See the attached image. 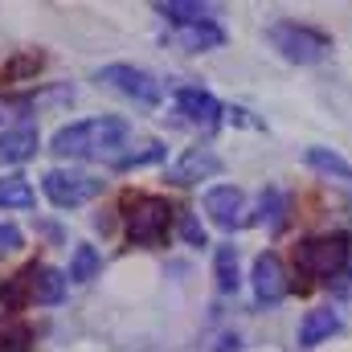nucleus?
I'll return each mask as SVG.
<instances>
[{
  "label": "nucleus",
  "mask_w": 352,
  "mask_h": 352,
  "mask_svg": "<svg viewBox=\"0 0 352 352\" xmlns=\"http://www.w3.org/2000/svg\"><path fill=\"white\" fill-rule=\"evenodd\" d=\"M131 144V123L119 115H90L54 131L50 152L62 160H107L115 164Z\"/></svg>",
  "instance_id": "obj_1"
},
{
  "label": "nucleus",
  "mask_w": 352,
  "mask_h": 352,
  "mask_svg": "<svg viewBox=\"0 0 352 352\" xmlns=\"http://www.w3.org/2000/svg\"><path fill=\"white\" fill-rule=\"evenodd\" d=\"M176 209L168 205V197H156V192H135L127 197L123 205V226H127V242L140 246V250H156L168 242V230H173Z\"/></svg>",
  "instance_id": "obj_2"
},
{
  "label": "nucleus",
  "mask_w": 352,
  "mask_h": 352,
  "mask_svg": "<svg viewBox=\"0 0 352 352\" xmlns=\"http://www.w3.org/2000/svg\"><path fill=\"white\" fill-rule=\"evenodd\" d=\"M349 254H352L349 234H316V238L299 242L295 266H299V274H307L316 283H332L349 270Z\"/></svg>",
  "instance_id": "obj_3"
},
{
  "label": "nucleus",
  "mask_w": 352,
  "mask_h": 352,
  "mask_svg": "<svg viewBox=\"0 0 352 352\" xmlns=\"http://www.w3.org/2000/svg\"><path fill=\"white\" fill-rule=\"evenodd\" d=\"M94 82L107 87V90H115V94H123L127 102H135V107H144V111H152V107L164 102L160 78H156L152 70H144V66H131V62L98 66V70H94Z\"/></svg>",
  "instance_id": "obj_4"
},
{
  "label": "nucleus",
  "mask_w": 352,
  "mask_h": 352,
  "mask_svg": "<svg viewBox=\"0 0 352 352\" xmlns=\"http://www.w3.org/2000/svg\"><path fill=\"white\" fill-rule=\"evenodd\" d=\"M266 37L295 66H316V62H324L332 54V37L320 33V29H311V25H299V21H274L266 29Z\"/></svg>",
  "instance_id": "obj_5"
},
{
  "label": "nucleus",
  "mask_w": 352,
  "mask_h": 352,
  "mask_svg": "<svg viewBox=\"0 0 352 352\" xmlns=\"http://www.w3.org/2000/svg\"><path fill=\"white\" fill-rule=\"evenodd\" d=\"M107 188V180L90 173H78V168H50L41 176V192L54 209H78V205H90L98 192Z\"/></svg>",
  "instance_id": "obj_6"
},
{
  "label": "nucleus",
  "mask_w": 352,
  "mask_h": 352,
  "mask_svg": "<svg viewBox=\"0 0 352 352\" xmlns=\"http://www.w3.org/2000/svg\"><path fill=\"white\" fill-rule=\"evenodd\" d=\"M173 107H176V115H184V123H192L201 131H217L221 119H226V107L201 87H176Z\"/></svg>",
  "instance_id": "obj_7"
},
{
  "label": "nucleus",
  "mask_w": 352,
  "mask_h": 352,
  "mask_svg": "<svg viewBox=\"0 0 352 352\" xmlns=\"http://www.w3.org/2000/svg\"><path fill=\"white\" fill-rule=\"evenodd\" d=\"M205 213H209V221L217 226V230H242L250 217V209H246V192L238 188V184H213L209 192H205Z\"/></svg>",
  "instance_id": "obj_8"
},
{
  "label": "nucleus",
  "mask_w": 352,
  "mask_h": 352,
  "mask_svg": "<svg viewBox=\"0 0 352 352\" xmlns=\"http://www.w3.org/2000/svg\"><path fill=\"white\" fill-rule=\"evenodd\" d=\"M250 287H254V299H258L263 307H274V303H283V299H287L291 278H287V266H283V258H278L274 250H266V254L254 258Z\"/></svg>",
  "instance_id": "obj_9"
},
{
  "label": "nucleus",
  "mask_w": 352,
  "mask_h": 352,
  "mask_svg": "<svg viewBox=\"0 0 352 352\" xmlns=\"http://www.w3.org/2000/svg\"><path fill=\"white\" fill-rule=\"evenodd\" d=\"M217 173H221V156L213 148H184L173 164H168V180L180 184V188L201 184V180H213Z\"/></svg>",
  "instance_id": "obj_10"
},
{
  "label": "nucleus",
  "mask_w": 352,
  "mask_h": 352,
  "mask_svg": "<svg viewBox=\"0 0 352 352\" xmlns=\"http://www.w3.org/2000/svg\"><path fill=\"white\" fill-rule=\"evenodd\" d=\"M66 274L45 263H29V307H58L66 299Z\"/></svg>",
  "instance_id": "obj_11"
},
{
  "label": "nucleus",
  "mask_w": 352,
  "mask_h": 352,
  "mask_svg": "<svg viewBox=\"0 0 352 352\" xmlns=\"http://www.w3.org/2000/svg\"><path fill=\"white\" fill-rule=\"evenodd\" d=\"M41 148V135L33 123H12L0 131V164H25Z\"/></svg>",
  "instance_id": "obj_12"
},
{
  "label": "nucleus",
  "mask_w": 352,
  "mask_h": 352,
  "mask_svg": "<svg viewBox=\"0 0 352 352\" xmlns=\"http://www.w3.org/2000/svg\"><path fill=\"white\" fill-rule=\"evenodd\" d=\"M168 41L188 50V54H205V50H221L226 45V29L217 21H205V25H176L168 29Z\"/></svg>",
  "instance_id": "obj_13"
},
{
  "label": "nucleus",
  "mask_w": 352,
  "mask_h": 352,
  "mask_svg": "<svg viewBox=\"0 0 352 352\" xmlns=\"http://www.w3.org/2000/svg\"><path fill=\"white\" fill-rule=\"evenodd\" d=\"M340 332V316L332 307H311L303 320H299V349H316L324 340H332Z\"/></svg>",
  "instance_id": "obj_14"
},
{
  "label": "nucleus",
  "mask_w": 352,
  "mask_h": 352,
  "mask_svg": "<svg viewBox=\"0 0 352 352\" xmlns=\"http://www.w3.org/2000/svg\"><path fill=\"white\" fill-rule=\"evenodd\" d=\"M258 221H263L270 234H278L283 226H287V213H291V201H287V192L278 188V184H266L263 197H258Z\"/></svg>",
  "instance_id": "obj_15"
},
{
  "label": "nucleus",
  "mask_w": 352,
  "mask_h": 352,
  "mask_svg": "<svg viewBox=\"0 0 352 352\" xmlns=\"http://www.w3.org/2000/svg\"><path fill=\"white\" fill-rule=\"evenodd\" d=\"M37 205V192L29 184V176L8 173L0 176V209H33Z\"/></svg>",
  "instance_id": "obj_16"
},
{
  "label": "nucleus",
  "mask_w": 352,
  "mask_h": 352,
  "mask_svg": "<svg viewBox=\"0 0 352 352\" xmlns=\"http://www.w3.org/2000/svg\"><path fill=\"white\" fill-rule=\"evenodd\" d=\"M156 12L168 21V25H205L213 21V8L209 4H192V0H168V4H156Z\"/></svg>",
  "instance_id": "obj_17"
},
{
  "label": "nucleus",
  "mask_w": 352,
  "mask_h": 352,
  "mask_svg": "<svg viewBox=\"0 0 352 352\" xmlns=\"http://www.w3.org/2000/svg\"><path fill=\"white\" fill-rule=\"evenodd\" d=\"M213 278H217V291H238L242 274H238V246H217L213 250Z\"/></svg>",
  "instance_id": "obj_18"
},
{
  "label": "nucleus",
  "mask_w": 352,
  "mask_h": 352,
  "mask_svg": "<svg viewBox=\"0 0 352 352\" xmlns=\"http://www.w3.org/2000/svg\"><path fill=\"white\" fill-rule=\"evenodd\" d=\"M316 173L332 176V180H344L352 188V164L344 160V156H336V152H328V148H307V156H303Z\"/></svg>",
  "instance_id": "obj_19"
},
{
  "label": "nucleus",
  "mask_w": 352,
  "mask_h": 352,
  "mask_svg": "<svg viewBox=\"0 0 352 352\" xmlns=\"http://www.w3.org/2000/svg\"><path fill=\"white\" fill-rule=\"evenodd\" d=\"M102 270V254L94 250V246H74V254H70V270H66V278L70 283H90L94 274Z\"/></svg>",
  "instance_id": "obj_20"
},
{
  "label": "nucleus",
  "mask_w": 352,
  "mask_h": 352,
  "mask_svg": "<svg viewBox=\"0 0 352 352\" xmlns=\"http://www.w3.org/2000/svg\"><path fill=\"white\" fill-rule=\"evenodd\" d=\"M164 152H168V148H164L160 140H148V144H144L140 152H135V148H131V152H123V156H119V160H115L111 168H115V173H131V168H148V164H160V160H164Z\"/></svg>",
  "instance_id": "obj_21"
},
{
  "label": "nucleus",
  "mask_w": 352,
  "mask_h": 352,
  "mask_svg": "<svg viewBox=\"0 0 352 352\" xmlns=\"http://www.w3.org/2000/svg\"><path fill=\"white\" fill-rule=\"evenodd\" d=\"M41 62H45V58H41L37 50H33V54H16L12 62H4L0 78H4V82H25V78H33V74L41 70Z\"/></svg>",
  "instance_id": "obj_22"
},
{
  "label": "nucleus",
  "mask_w": 352,
  "mask_h": 352,
  "mask_svg": "<svg viewBox=\"0 0 352 352\" xmlns=\"http://www.w3.org/2000/svg\"><path fill=\"white\" fill-rule=\"evenodd\" d=\"M29 344H33L29 324H16V320L0 324V352H29Z\"/></svg>",
  "instance_id": "obj_23"
},
{
  "label": "nucleus",
  "mask_w": 352,
  "mask_h": 352,
  "mask_svg": "<svg viewBox=\"0 0 352 352\" xmlns=\"http://www.w3.org/2000/svg\"><path fill=\"white\" fill-rule=\"evenodd\" d=\"M25 246V234H21V226H12V221H0V258L4 254H16Z\"/></svg>",
  "instance_id": "obj_24"
},
{
  "label": "nucleus",
  "mask_w": 352,
  "mask_h": 352,
  "mask_svg": "<svg viewBox=\"0 0 352 352\" xmlns=\"http://www.w3.org/2000/svg\"><path fill=\"white\" fill-rule=\"evenodd\" d=\"M180 238H184L188 246H205V226H201L197 217H184V221H180Z\"/></svg>",
  "instance_id": "obj_25"
},
{
  "label": "nucleus",
  "mask_w": 352,
  "mask_h": 352,
  "mask_svg": "<svg viewBox=\"0 0 352 352\" xmlns=\"http://www.w3.org/2000/svg\"><path fill=\"white\" fill-rule=\"evenodd\" d=\"M0 119H4V107H0Z\"/></svg>",
  "instance_id": "obj_26"
}]
</instances>
